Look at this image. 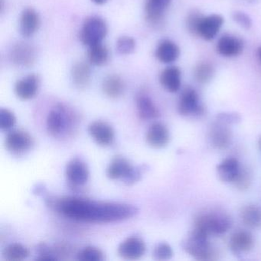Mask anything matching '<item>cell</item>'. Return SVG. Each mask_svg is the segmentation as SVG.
Returning <instances> with one entry per match:
<instances>
[{
	"label": "cell",
	"mask_w": 261,
	"mask_h": 261,
	"mask_svg": "<svg viewBox=\"0 0 261 261\" xmlns=\"http://www.w3.org/2000/svg\"><path fill=\"white\" fill-rule=\"evenodd\" d=\"M45 202L51 210L82 222H118L132 218L137 212V209L130 204L103 202L77 197L48 196Z\"/></svg>",
	"instance_id": "6da1fadb"
},
{
	"label": "cell",
	"mask_w": 261,
	"mask_h": 261,
	"mask_svg": "<svg viewBox=\"0 0 261 261\" xmlns=\"http://www.w3.org/2000/svg\"><path fill=\"white\" fill-rule=\"evenodd\" d=\"M183 250L197 260H214L215 251L211 247L209 236L194 227L193 230L181 243Z\"/></svg>",
	"instance_id": "7a4b0ae2"
},
{
	"label": "cell",
	"mask_w": 261,
	"mask_h": 261,
	"mask_svg": "<svg viewBox=\"0 0 261 261\" xmlns=\"http://www.w3.org/2000/svg\"><path fill=\"white\" fill-rule=\"evenodd\" d=\"M231 225L230 217L223 212H205L198 215L195 220V228L209 237L224 234L230 230Z\"/></svg>",
	"instance_id": "3957f363"
},
{
	"label": "cell",
	"mask_w": 261,
	"mask_h": 261,
	"mask_svg": "<svg viewBox=\"0 0 261 261\" xmlns=\"http://www.w3.org/2000/svg\"><path fill=\"white\" fill-rule=\"evenodd\" d=\"M73 113L63 105H58L50 111L47 117V129L51 135L56 137L72 129L74 122Z\"/></svg>",
	"instance_id": "277c9868"
},
{
	"label": "cell",
	"mask_w": 261,
	"mask_h": 261,
	"mask_svg": "<svg viewBox=\"0 0 261 261\" xmlns=\"http://www.w3.org/2000/svg\"><path fill=\"white\" fill-rule=\"evenodd\" d=\"M108 33V25L102 18L91 16L85 19L79 33V39L88 48L102 43Z\"/></svg>",
	"instance_id": "5b68a950"
},
{
	"label": "cell",
	"mask_w": 261,
	"mask_h": 261,
	"mask_svg": "<svg viewBox=\"0 0 261 261\" xmlns=\"http://www.w3.org/2000/svg\"><path fill=\"white\" fill-rule=\"evenodd\" d=\"M178 113L184 117H200L204 115L205 108L201 103L198 93L193 88H185L178 103Z\"/></svg>",
	"instance_id": "8992f818"
},
{
	"label": "cell",
	"mask_w": 261,
	"mask_h": 261,
	"mask_svg": "<svg viewBox=\"0 0 261 261\" xmlns=\"http://www.w3.org/2000/svg\"><path fill=\"white\" fill-rule=\"evenodd\" d=\"M33 137L27 131L15 129L7 134L5 140L6 149L16 156L24 155L33 147Z\"/></svg>",
	"instance_id": "52a82bcc"
},
{
	"label": "cell",
	"mask_w": 261,
	"mask_h": 261,
	"mask_svg": "<svg viewBox=\"0 0 261 261\" xmlns=\"http://www.w3.org/2000/svg\"><path fill=\"white\" fill-rule=\"evenodd\" d=\"M146 250V244L142 238L131 236L120 243L118 247V254L123 259L136 260L144 255Z\"/></svg>",
	"instance_id": "ba28073f"
},
{
	"label": "cell",
	"mask_w": 261,
	"mask_h": 261,
	"mask_svg": "<svg viewBox=\"0 0 261 261\" xmlns=\"http://www.w3.org/2000/svg\"><path fill=\"white\" fill-rule=\"evenodd\" d=\"M65 175L72 186H83L89 179V169L83 160L73 159L67 164Z\"/></svg>",
	"instance_id": "9c48e42d"
},
{
	"label": "cell",
	"mask_w": 261,
	"mask_h": 261,
	"mask_svg": "<svg viewBox=\"0 0 261 261\" xmlns=\"http://www.w3.org/2000/svg\"><path fill=\"white\" fill-rule=\"evenodd\" d=\"M223 23L224 19L220 15L212 14L202 16L198 22L196 35L204 40H212L221 30Z\"/></svg>",
	"instance_id": "30bf717a"
},
{
	"label": "cell",
	"mask_w": 261,
	"mask_h": 261,
	"mask_svg": "<svg viewBox=\"0 0 261 261\" xmlns=\"http://www.w3.org/2000/svg\"><path fill=\"white\" fill-rule=\"evenodd\" d=\"M210 144L215 149H224L230 146L232 140L231 131L227 125L216 121L212 123L208 131Z\"/></svg>",
	"instance_id": "8fae6325"
},
{
	"label": "cell",
	"mask_w": 261,
	"mask_h": 261,
	"mask_svg": "<svg viewBox=\"0 0 261 261\" xmlns=\"http://www.w3.org/2000/svg\"><path fill=\"white\" fill-rule=\"evenodd\" d=\"M10 57L14 65L22 68H29L36 62V51L32 45L21 42L13 47Z\"/></svg>",
	"instance_id": "7c38bea8"
},
{
	"label": "cell",
	"mask_w": 261,
	"mask_h": 261,
	"mask_svg": "<svg viewBox=\"0 0 261 261\" xmlns=\"http://www.w3.org/2000/svg\"><path fill=\"white\" fill-rule=\"evenodd\" d=\"M88 130L93 140L99 146H108L114 142L115 136L114 129L107 122L101 120L92 122L88 126Z\"/></svg>",
	"instance_id": "4fadbf2b"
},
{
	"label": "cell",
	"mask_w": 261,
	"mask_h": 261,
	"mask_svg": "<svg viewBox=\"0 0 261 261\" xmlns=\"http://www.w3.org/2000/svg\"><path fill=\"white\" fill-rule=\"evenodd\" d=\"M39 84L40 81L37 75L30 74L16 82L14 88L15 94L20 100H31L37 94Z\"/></svg>",
	"instance_id": "5bb4252c"
},
{
	"label": "cell",
	"mask_w": 261,
	"mask_h": 261,
	"mask_svg": "<svg viewBox=\"0 0 261 261\" xmlns=\"http://www.w3.org/2000/svg\"><path fill=\"white\" fill-rule=\"evenodd\" d=\"M146 140L149 146L154 149H162L167 146L170 140L169 129L162 123L151 125L146 132Z\"/></svg>",
	"instance_id": "9a60e30c"
},
{
	"label": "cell",
	"mask_w": 261,
	"mask_h": 261,
	"mask_svg": "<svg viewBox=\"0 0 261 261\" xmlns=\"http://www.w3.org/2000/svg\"><path fill=\"white\" fill-rule=\"evenodd\" d=\"M254 245L253 236L245 230H238L230 237L229 247L237 256L248 253Z\"/></svg>",
	"instance_id": "2e32d148"
},
{
	"label": "cell",
	"mask_w": 261,
	"mask_h": 261,
	"mask_svg": "<svg viewBox=\"0 0 261 261\" xmlns=\"http://www.w3.org/2000/svg\"><path fill=\"white\" fill-rule=\"evenodd\" d=\"M242 40L232 35L225 34L221 36L217 42L218 53L224 57H233L243 51Z\"/></svg>",
	"instance_id": "e0dca14e"
},
{
	"label": "cell",
	"mask_w": 261,
	"mask_h": 261,
	"mask_svg": "<svg viewBox=\"0 0 261 261\" xmlns=\"http://www.w3.org/2000/svg\"><path fill=\"white\" fill-rule=\"evenodd\" d=\"M41 20L39 13L33 8H27L23 10L20 17L19 30L24 37L33 36L40 27Z\"/></svg>",
	"instance_id": "ac0fdd59"
},
{
	"label": "cell",
	"mask_w": 261,
	"mask_h": 261,
	"mask_svg": "<svg viewBox=\"0 0 261 261\" xmlns=\"http://www.w3.org/2000/svg\"><path fill=\"white\" fill-rule=\"evenodd\" d=\"M134 166L123 156H116L111 160L107 168L106 175L111 180L125 179L130 173Z\"/></svg>",
	"instance_id": "d6986e66"
},
{
	"label": "cell",
	"mask_w": 261,
	"mask_h": 261,
	"mask_svg": "<svg viewBox=\"0 0 261 261\" xmlns=\"http://www.w3.org/2000/svg\"><path fill=\"white\" fill-rule=\"evenodd\" d=\"M241 170L239 162L233 157L224 159L217 166V175L224 183H233Z\"/></svg>",
	"instance_id": "ffe728a7"
},
{
	"label": "cell",
	"mask_w": 261,
	"mask_h": 261,
	"mask_svg": "<svg viewBox=\"0 0 261 261\" xmlns=\"http://www.w3.org/2000/svg\"><path fill=\"white\" fill-rule=\"evenodd\" d=\"M162 86L170 93L179 91L181 85V73L179 68L175 66L165 68L160 76Z\"/></svg>",
	"instance_id": "44dd1931"
},
{
	"label": "cell",
	"mask_w": 261,
	"mask_h": 261,
	"mask_svg": "<svg viewBox=\"0 0 261 261\" xmlns=\"http://www.w3.org/2000/svg\"><path fill=\"white\" fill-rule=\"evenodd\" d=\"M137 114L143 120H152L160 117V111L150 97L146 94H139L136 98Z\"/></svg>",
	"instance_id": "7402d4cb"
},
{
	"label": "cell",
	"mask_w": 261,
	"mask_h": 261,
	"mask_svg": "<svg viewBox=\"0 0 261 261\" xmlns=\"http://www.w3.org/2000/svg\"><path fill=\"white\" fill-rule=\"evenodd\" d=\"M170 3L171 0H146L145 6L146 20L153 25L159 23Z\"/></svg>",
	"instance_id": "603a6c76"
},
{
	"label": "cell",
	"mask_w": 261,
	"mask_h": 261,
	"mask_svg": "<svg viewBox=\"0 0 261 261\" xmlns=\"http://www.w3.org/2000/svg\"><path fill=\"white\" fill-rule=\"evenodd\" d=\"M180 49L178 45L169 40H162L157 45L155 56L162 63L170 64L177 60L179 57Z\"/></svg>",
	"instance_id": "cb8c5ba5"
},
{
	"label": "cell",
	"mask_w": 261,
	"mask_h": 261,
	"mask_svg": "<svg viewBox=\"0 0 261 261\" xmlns=\"http://www.w3.org/2000/svg\"><path fill=\"white\" fill-rule=\"evenodd\" d=\"M103 93L111 99H117L123 95L125 91V83L118 75L108 76L103 80L102 85Z\"/></svg>",
	"instance_id": "d4e9b609"
},
{
	"label": "cell",
	"mask_w": 261,
	"mask_h": 261,
	"mask_svg": "<svg viewBox=\"0 0 261 261\" xmlns=\"http://www.w3.org/2000/svg\"><path fill=\"white\" fill-rule=\"evenodd\" d=\"M71 77L74 85L79 89H85L91 81V72L89 65L85 62H77L73 66Z\"/></svg>",
	"instance_id": "484cf974"
},
{
	"label": "cell",
	"mask_w": 261,
	"mask_h": 261,
	"mask_svg": "<svg viewBox=\"0 0 261 261\" xmlns=\"http://www.w3.org/2000/svg\"><path fill=\"white\" fill-rule=\"evenodd\" d=\"M241 218L243 224L249 228H260L261 207L254 204L245 206L241 210Z\"/></svg>",
	"instance_id": "4316f807"
},
{
	"label": "cell",
	"mask_w": 261,
	"mask_h": 261,
	"mask_svg": "<svg viewBox=\"0 0 261 261\" xmlns=\"http://www.w3.org/2000/svg\"><path fill=\"white\" fill-rule=\"evenodd\" d=\"M30 255L28 249L19 243L10 244L3 251V258L8 261H21L27 259Z\"/></svg>",
	"instance_id": "83f0119b"
},
{
	"label": "cell",
	"mask_w": 261,
	"mask_h": 261,
	"mask_svg": "<svg viewBox=\"0 0 261 261\" xmlns=\"http://www.w3.org/2000/svg\"><path fill=\"white\" fill-rule=\"evenodd\" d=\"M109 59V53L108 48L103 44L89 47L88 51V60L91 65L94 66H103L108 62Z\"/></svg>",
	"instance_id": "f1b7e54d"
},
{
	"label": "cell",
	"mask_w": 261,
	"mask_h": 261,
	"mask_svg": "<svg viewBox=\"0 0 261 261\" xmlns=\"http://www.w3.org/2000/svg\"><path fill=\"white\" fill-rule=\"evenodd\" d=\"M77 259L81 261H103L105 254L97 247L88 246L79 252Z\"/></svg>",
	"instance_id": "f546056e"
},
{
	"label": "cell",
	"mask_w": 261,
	"mask_h": 261,
	"mask_svg": "<svg viewBox=\"0 0 261 261\" xmlns=\"http://www.w3.org/2000/svg\"><path fill=\"white\" fill-rule=\"evenodd\" d=\"M214 74V69L208 63H201L195 68V77L198 82L205 83L210 81Z\"/></svg>",
	"instance_id": "4dcf8cb0"
},
{
	"label": "cell",
	"mask_w": 261,
	"mask_h": 261,
	"mask_svg": "<svg viewBox=\"0 0 261 261\" xmlns=\"http://www.w3.org/2000/svg\"><path fill=\"white\" fill-rule=\"evenodd\" d=\"M136 48V42L132 37L122 36L117 41V50L120 55H129Z\"/></svg>",
	"instance_id": "1f68e13d"
},
{
	"label": "cell",
	"mask_w": 261,
	"mask_h": 261,
	"mask_svg": "<svg viewBox=\"0 0 261 261\" xmlns=\"http://www.w3.org/2000/svg\"><path fill=\"white\" fill-rule=\"evenodd\" d=\"M173 256V250L167 243H160L154 249L153 258L155 260H169Z\"/></svg>",
	"instance_id": "d6a6232c"
},
{
	"label": "cell",
	"mask_w": 261,
	"mask_h": 261,
	"mask_svg": "<svg viewBox=\"0 0 261 261\" xmlns=\"http://www.w3.org/2000/svg\"><path fill=\"white\" fill-rule=\"evenodd\" d=\"M16 119L14 114L10 110L2 108L0 110V128L3 130H8L16 124Z\"/></svg>",
	"instance_id": "836d02e7"
},
{
	"label": "cell",
	"mask_w": 261,
	"mask_h": 261,
	"mask_svg": "<svg viewBox=\"0 0 261 261\" xmlns=\"http://www.w3.org/2000/svg\"><path fill=\"white\" fill-rule=\"evenodd\" d=\"M36 252L38 254L36 259L39 260H56L57 259L55 255L53 247H49L44 243L38 244L36 247Z\"/></svg>",
	"instance_id": "e575fe53"
},
{
	"label": "cell",
	"mask_w": 261,
	"mask_h": 261,
	"mask_svg": "<svg viewBox=\"0 0 261 261\" xmlns=\"http://www.w3.org/2000/svg\"><path fill=\"white\" fill-rule=\"evenodd\" d=\"M250 183H251V177H250L248 171L241 168L239 174L235 181H233V184L240 190L244 191L247 190L250 187Z\"/></svg>",
	"instance_id": "d590c367"
},
{
	"label": "cell",
	"mask_w": 261,
	"mask_h": 261,
	"mask_svg": "<svg viewBox=\"0 0 261 261\" xmlns=\"http://www.w3.org/2000/svg\"><path fill=\"white\" fill-rule=\"evenodd\" d=\"M146 169H147V166L144 164L142 165V166H137V167H134L129 175L123 180V181L128 186L135 184L136 182L141 179L142 175H143V172L146 171Z\"/></svg>",
	"instance_id": "8d00e7d4"
},
{
	"label": "cell",
	"mask_w": 261,
	"mask_h": 261,
	"mask_svg": "<svg viewBox=\"0 0 261 261\" xmlns=\"http://www.w3.org/2000/svg\"><path fill=\"white\" fill-rule=\"evenodd\" d=\"M241 116L237 113L224 112L217 116V121L224 123L227 126L239 123L241 121Z\"/></svg>",
	"instance_id": "74e56055"
},
{
	"label": "cell",
	"mask_w": 261,
	"mask_h": 261,
	"mask_svg": "<svg viewBox=\"0 0 261 261\" xmlns=\"http://www.w3.org/2000/svg\"><path fill=\"white\" fill-rule=\"evenodd\" d=\"M201 17L202 16L198 12H192L189 15L186 20V25L189 32L196 35L197 27Z\"/></svg>",
	"instance_id": "f35d334b"
},
{
	"label": "cell",
	"mask_w": 261,
	"mask_h": 261,
	"mask_svg": "<svg viewBox=\"0 0 261 261\" xmlns=\"http://www.w3.org/2000/svg\"><path fill=\"white\" fill-rule=\"evenodd\" d=\"M233 20L244 29H250L252 25L251 19L249 17L248 15L242 12H236L233 13Z\"/></svg>",
	"instance_id": "ab89813d"
},
{
	"label": "cell",
	"mask_w": 261,
	"mask_h": 261,
	"mask_svg": "<svg viewBox=\"0 0 261 261\" xmlns=\"http://www.w3.org/2000/svg\"><path fill=\"white\" fill-rule=\"evenodd\" d=\"M45 188H43L42 185H37V187L34 188L33 192H34L35 194H38V195H39V194L44 192V190H45Z\"/></svg>",
	"instance_id": "60d3db41"
},
{
	"label": "cell",
	"mask_w": 261,
	"mask_h": 261,
	"mask_svg": "<svg viewBox=\"0 0 261 261\" xmlns=\"http://www.w3.org/2000/svg\"><path fill=\"white\" fill-rule=\"evenodd\" d=\"M94 4H97V5H102V4H105L107 2V0H92Z\"/></svg>",
	"instance_id": "b9f144b4"
},
{
	"label": "cell",
	"mask_w": 261,
	"mask_h": 261,
	"mask_svg": "<svg viewBox=\"0 0 261 261\" xmlns=\"http://www.w3.org/2000/svg\"><path fill=\"white\" fill-rule=\"evenodd\" d=\"M258 56H259V59L261 62V47L259 48V51H258Z\"/></svg>",
	"instance_id": "7bdbcfd3"
},
{
	"label": "cell",
	"mask_w": 261,
	"mask_h": 261,
	"mask_svg": "<svg viewBox=\"0 0 261 261\" xmlns=\"http://www.w3.org/2000/svg\"><path fill=\"white\" fill-rule=\"evenodd\" d=\"M259 149H260V151H261V137H260V138H259Z\"/></svg>",
	"instance_id": "ee69618b"
}]
</instances>
